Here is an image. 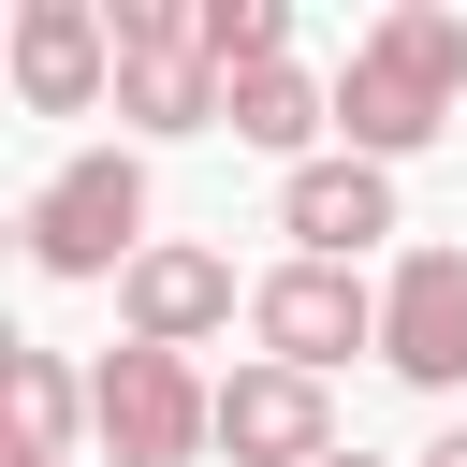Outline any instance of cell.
<instances>
[{
	"label": "cell",
	"instance_id": "277c9868",
	"mask_svg": "<svg viewBox=\"0 0 467 467\" xmlns=\"http://www.w3.org/2000/svg\"><path fill=\"white\" fill-rule=\"evenodd\" d=\"M117 117H146V131H219L234 117L190 0H117Z\"/></svg>",
	"mask_w": 467,
	"mask_h": 467
},
{
	"label": "cell",
	"instance_id": "8fae6325",
	"mask_svg": "<svg viewBox=\"0 0 467 467\" xmlns=\"http://www.w3.org/2000/svg\"><path fill=\"white\" fill-rule=\"evenodd\" d=\"M234 131H248V146H277V161L306 175V131H336V88H306L292 58H277V73H234Z\"/></svg>",
	"mask_w": 467,
	"mask_h": 467
},
{
	"label": "cell",
	"instance_id": "8992f818",
	"mask_svg": "<svg viewBox=\"0 0 467 467\" xmlns=\"http://www.w3.org/2000/svg\"><path fill=\"white\" fill-rule=\"evenodd\" d=\"M379 365L409 394H452L467 379V248H409L394 292H379Z\"/></svg>",
	"mask_w": 467,
	"mask_h": 467
},
{
	"label": "cell",
	"instance_id": "30bf717a",
	"mask_svg": "<svg viewBox=\"0 0 467 467\" xmlns=\"http://www.w3.org/2000/svg\"><path fill=\"white\" fill-rule=\"evenodd\" d=\"M117 306H131V350H190V336L234 321V263H219V248H146V263L117 277Z\"/></svg>",
	"mask_w": 467,
	"mask_h": 467
},
{
	"label": "cell",
	"instance_id": "6da1fadb",
	"mask_svg": "<svg viewBox=\"0 0 467 467\" xmlns=\"http://www.w3.org/2000/svg\"><path fill=\"white\" fill-rule=\"evenodd\" d=\"M452 88H467V15H452V0H394V15L350 44V73H336V131H350V161L394 175L409 146H438Z\"/></svg>",
	"mask_w": 467,
	"mask_h": 467
},
{
	"label": "cell",
	"instance_id": "5bb4252c",
	"mask_svg": "<svg viewBox=\"0 0 467 467\" xmlns=\"http://www.w3.org/2000/svg\"><path fill=\"white\" fill-rule=\"evenodd\" d=\"M423 467H467V423H452V438H438V452H423Z\"/></svg>",
	"mask_w": 467,
	"mask_h": 467
},
{
	"label": "cell",
	"instance_id": "3957f363",
	"mask_svg": "<svg viewBox=\"0 0 467 467\" xmlns=\"http://www.w3.org/2000/svg\"><path fill=\"white\" fill-rule=\"evenodd\" d=\"M88 423H102V452H117V467H190V452L219 438V394L190 379V350H102Z\"/></svg>",
	"mask_w": 467,
	"mask_h": 467
},
{
	"label": "cell",
	"instance_id": "52a82bcc",
	"mask_svg": "<svg viewBox=\"0 0 467 467\" xmlns=\"http://www.w3.org/2000/svg\"><path fill=\"white\" fill-rule=\"evenodd\" d=\"M102 88H117V15L29 0V15H15V102H29V117H88Z\"/></svg>",
	"mask_w": 467,
	"mask_h": 467
},
{
	"label": "cell",
	"instance_id": "4fadbf2b",
	"mask_svg": "<svg viewBox=\"0 0 467 467\" xmlns=\"http://www.w3.org/2000/svg\"><path fill=\"white\" fill-rule=\"evenodd\" d=\"M58 438H73V365L58 350H15V452L29 467H73Z\"/></svg>",
	"mask_w": 467,
	"mask_h": 467
},
{
	"label": "cell",
	"instance_id": "5b68a950",
	"mask_svg": "<svg viewBox=\"0 0 467 467\" xmlns=\"http://www.w3.org/2000/svg\"><path fill=\"white\" fill-rule=\"evenodd\" d=\"M248 321H263V365H292V379H321V365L379 350V306H365V277H350V263H277V277L248 292Z\"/></svg>",
	"mask_w": 467,
	"mask_h": 467
},
{
	"label": "cell",
	"instance_id": "9c48e42d",
	"mask_svg": "<svg viewBox=\"0 0 467 467\" xmlns=\"http://www.w3.org/2000/svg\"><path fill=\"white\" fill-rule=\"evenodd\" d=\"M277 219H292L306 263H365V248L394 234V175H379V161H306V175L277 190Z\"/></svg>",
	"mask_w": 467,
	"mask_h": 467
},
{
	"label": "cell",
	"instance_id": "7a4b0ae2",
	"mask_svg": "<svg viewBox=\"0 0 467 467\" xmlns=\"http://www.w3.org/2000/svg\"><path fill=\"white\" fill-rule=\"evenodd\" d=\"M146 161L131 146H88L73 175H44V204H29V263L44 277H131L146 248Z\"/></svg>",
	"mask_w": 467,
	"mask_h": 467
},
{
	"label": "cell",
	"instance_id": "2e32d148",
	"mask_svg": "<svg viewBox=\"0 0 467 467\" xmlns=\"http://www.w3.org/2000/svg\"><path fill=\"white\" fill-rule=\"evenodd\" d=\"M15 467H29V452H15Z\"/></svg>",
	"mask_w": 467,
	"mask_h": 467
},
{
	"label": "cell",
	"instance_id": "7c38bea8",
	"mask_svg": "<svg viewBox=\"0 0 467 467\" xmlns=\"http://www.w3.org/2000/svg\"><path fill=\"white\" fill-rule=\"evenodd\" d=\"M190 29H204V58H219V88H234V73H277L292 0H190Z\"/></svg>",
	"mask_w": 467,
	"mask_h": 467
},
{
	"label": "cell",
	"instance_id": "9a60e30c",
	"mask_svg": "<svg viewBox=\"0 0 467 467\" xmlns=\"http://www.w3.org/2000/svg\"><path fill=\"white\" fill-rule=\"evenodd\" d=\"M321 467H365V452H321Z\"/></svg>",
	"mask_w": 467,
	"mask_h": 467
},
{
	"label": "cell",
	"instance_id": "ba28073f",
	"mask_svg": "<svg viewBox=\"0 0 467 467\" xmlns=\"http://www.w3.org/2000/svg\"><path fill=\"white\" fill-rule=\"evenodd\" d=\"M219 452H234V467H321V452H336L321 379H292V365H234V379H219Z\"/></svg>",
	"mask_w": 467,
	"mask_h": 467
}]
</instances>
